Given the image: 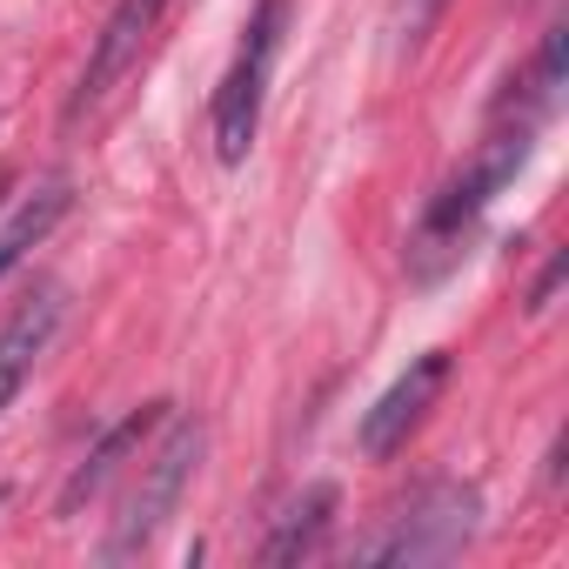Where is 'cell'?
Returning <instances> with one entry per match:
<instances>
[{
  "mask_svg": "<svg viewBox=\"0 0 569 569\" xmlns=\"http://www.w3.org/2000/svg\"><path fill=\"white\" fill-rule=\"evenodd\" d=\"M529 148H536L529 121H522V128H502V134H489V141L476 148V161H469L456 181H442V194L422 208L416 241H409V274H416V281H436V274L462 254V241L476 234V221L489 214V201L522 174Z\"/></svg>",
  "mask_w": 569,
  "mask_h": 569,
  "instance_id": "cell-1",
  "label": "cell"
},
{
  "mask_svg": "<svg viewBox=\"0 0 569 569\" xmlns=\"http://www.w3.org/2000/svg\"><path fill=\"white\" fill-rule=\"evenodd\" d=\"M201 449H208L201 416H174L168 436H161V449L141 462V482L128 489V502H121V516H114V529H108V542H101V562H134V556L168 529V516L181 509V489H188L194 469H201Z\"/></svg>",
  "mask_w": 569,
  "mask_h": 569,
  "instance_id": "cell-2",
  "label": "cell"
},
{
  "mask_svg": "<svg viewBox=\"0 0 569 569\" xmlns=\"http://www.w3.org/2000/svg\"><path fill=\"white\" fill-rule=\"evenodd\" d=\"M476 522H482V496H476V482L442 476V482L416 489V496L389 516V529L369 536L356 556H362V562H396V569L449 562V556H462V549L476 542Z\"/></svg>",
  "mask_w": 569,
  "mask_h": 569,
  "instance_id": "cell-3",
  "label": "cell"
},
{
  "mask_svg": "<svg viewBox=\"0 0 569 569\" xmlns=\"http://www.w3.org/2000/svg\"><path fill=\"white\" fill-rule=\"evenodd\" d=\"M281 28H289V0H261L241 28V48L214 88V154L221 168H241L254 134H261V94H268V68L281 54Z\"/></svg>",
  "mask_w": 569,
  "mask_h": 569,
  "instance_id": "cell-4",
  "label": "cell"
},
{
  "mask_svg": "<svg viewBox=\"0 0 569 569\" xmlns=\"http://www.w3.org/2000/svg\"><path fill=\"white\" fill-rule=\"evenodd\" d=\"M161 14H168V0H114V14L101 21V34H94V48H88V68H81V81H74V94H68V108H61L68 128H81V121L134 74V61L148 54Z\"/></svg>",
  "mask_w": 569,
  "mask_h": 569,
  "instance_id": "cell-5",
  "label": "cell"
},
{
  "mask_svg": "<svg viewBox=\"0 0 569 569\" xmlns=\"http://www.w3.org/2000/svg\"><path fill=\"white\" fill-rule=\"evenodd\" d=\"M449 389V356L442 349H429V356H416L382 396H376V409L362 416V429H356V449L369 456V462H389L416 429H422V416L436 409V396Z\"/></svg>",
  "mask_w": 569,
  "mask_h": 569,
  "instance_id": "cell-6",
  "label": "cell"
},
{
  "mask_svg": "<svg viewBox=\"0 0 569 569\" xmlns=\"http://www.w3.org/2000/svg\"><path fill=\"white\" fill-rule=\"evenodd\" d=\"M61 322H68V296L54 289V281H41V289L8 316V329H0V416H8L14 396L34 382V369H41V356L54 349Z\"/></svg>",
  "mask_w": 569,
  "mask_h": 569,
  "instance_id": "cell-7",
  "label": "cell"
},
{
  "mask_svg": "<svg viewBox=\"0 0 569 569\" xmlns=\"http://www.w3.org/2000/svg\"><path fill=\"white\" fill-rule=\"evenodd\" d=\"M161 422H168V402H148V409L121 416V422H114V429H108V436L74 462V469H68V482H61V496H54V516H61V522H68V516H81V509L114 482V469L141 449V436H148V429H161Z\"/></svg>",
  "mask_w": 569,
  "mask_h": 569,
  "instance_id": "cell-8",
  "label": "cell"
},
{
  "mask_svg": "<svg viewBox=\"0 0 569 569\" xmlns=\"http://www.w3.org/2000/svg\"><path fill=\"white\" fill-rule=\"evenodd\" d=\"M336 482H309L289 509L274 516V529H268V542H261V562L268 569H281V562H309V556H322V542H329V529H336Z\"/></svg>",
  "mask_w": 569,
  "mask_h": 569,
  "instance_id": "cell-9",
  "label": "cell"
},
{
  "mask_svg": "<svg viewBox=\"0 0 569 569\" xmlns=\"http://www.w3.org/2000/svg\"><path fill=\"white\" fill-rule=\"evenodd\" d=\"M68 208H74V188H68V181H41V188H34L8 221H0V281H8V274H14V268H21V261L54 234V228H61V214H68Z\"/></svg>",
  "mask_w": 569,
  "mask_h": 569,
  "instance_id": "cell-10",
  "label": "cell"
},
{
  "mask_svg": "<svg viewBox=\"0 0 569 569\" xmlns=\"http://www.w3.org/2000/svg\"><path fill=\"white\" fill-rule=\"evenodd\" d=\"M556 281H562V254H549V268L536 274V289H529V316H542V309H549V296H556Z\"/></svg>",
  "mask_w": 569,
  "mask_h": 569,
  "instance_id": "cell-11",
  "label": "cell"
},
{
  "mask_svg": "<svg viewBox=\"0 0 569 569\" xmlns=\"http://www.w3.org/2000/svg\"><path fill=\"white\" fill-rule=\"evenodd\" d=\"M442 8H449V0H409V48L436 28V14H442Z\"/></svg>",
  "mask_w": 569,
  "mask_h": 569,
  "instance_id": "cell-12",
  "label": "cell"
},
{
  "mask_svg": "<svg viewBox=\"0 0 569 569\" xmlns=\"http://www.w3.org/2000/svg\"><path fill=\"white\" fill-rule=\"evenodd\" d=\"M0 502H8V489H0Z\"/></svg>",
  "mask_w": 569,
  "mask_h": 569,
  "instance_id": "cell-13",
  "label": "cell"
}]
</instances>
